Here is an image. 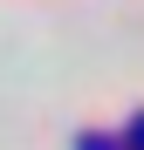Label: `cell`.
<instances>
[{"mask_svg": "<svg viewBox=\"0 0 144 150\" xmlns=\"http://www.w3.org/2000/svg\"><path fill=\"white\" fill-rule=\"evenodd\" d=\"M82 150H110V143H103V137H82Z\"/></svg>", "mask_w": 144, "mask_h": 150, "instance_id": "1", "label": "cell"}, {"mask_svg": "<svg viewBox=\"0 0 144 150\" xmlns=\"http://www.w3.org/2000/svg\"><path fill=\"white\" fill-rule=\"evenodd\" d=\"M130 137H137V150H144V116H137V130H130Z\"/></svg>", "mask_w": 144, "mask_h": 150, "instance_id": "2", "label": "cell"}]
</instances>
